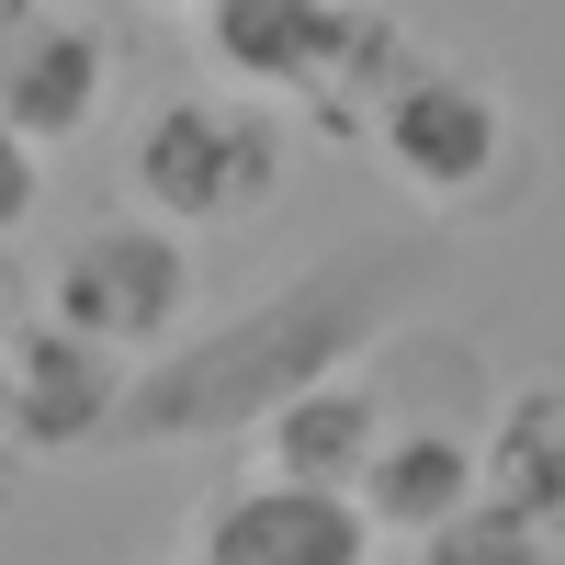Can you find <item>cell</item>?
I'll return each mask as SVG.
<instances>
[{"mask_svg":"<svg viewBox=\"0 0 565 565\" xmlns=\"http://www.w3.org/2000/svg\"><path fill=\"white\" fill-rule=\"evenodd\" d=\"M407 295V271L396 260H362V249H340V260H317L282 306H249L238 328H215V340H181V362H159V373H136L125 385V430L114 441H181V430H249V418L271 407V396H295L306 373H328L373 317H385Z\"/></svg>","mask_w":565,"mask_h":565,"instance_id":"1","label":"cell"},{"mask_svg":"<svg viewBox=\"0 0 565 565\" xmlns=\"http://www.w3.org/2000/svg\"><path fill=\"white\" fill-rule=\"evenodd\" d=\"M373 159H385L396 193H418L430 215H509L521 204V103L476 68V57H407L385 79V103L362 114Z\"/></svg>","mask_w":565,"mask_h":565,"instance_id":"2","label":"cell"},{"mask_svg":"<svg viewBox=\"0 0 565 565\" xmlns=\"http://www.w3.org/2000/svg\"><path fill=\"white\" fill-rule=\"evenodd\" d=\"M125 181L181 238H226V226L282 204V181H295V114L260 103V90H170V103L136 125Z\"/></svg>","mask_w":565,"mask_h":565,"instance_id":"3","label":"cell"},{"mask_svg":"<svg viewBox=\"0 0 565 565\" xmlns=\"http://www.w3.org/2000/svg\"><path fill=\"white\" fill-rule=\"evenodd\" d=\"M193 295H204V260L170 215H90L79 238L45 260V317H68L79 340H103L125 362H159L181 328H193Z\"/></svg>","mask_w":565,"mask_h":565,"instance_id":"4","label":"cell"},{"mask_svg":"<svg viewBox=\"0 0 565 565\" xmlns=\"http://www.w3.org/2000/svg\"><path fill=\"white\" fill-rule=\"evenodd\" d=\"M125 385H136V362L103 351V340H79L68 317L0 328V441L34 452V463L114 441V430H125Z\"/></svg>","mask_w":565,"mask_h":565,"instance_id":"5","label":"cell"},{"mask_svg":"<svg viewBox=\"0 0 565 565\" xmlns=\"http://www.w3.org/2000/svg\"><path fill=\"white\" fill-rule=\"evenodd\" d=\"M114 114V34L79 0H0V125L34 148H79Z\"/></svg>","mask_w":565,"mask_h":565,"instance_id":"6","label":"cell"},{"mask_svg":"<svg viewBox=\"0 0 565 565\" xmlns=\"http://www.w3.org/2000/svg\"><path fill=\"white\" fill-rule=\"evenodd\" d=\"M373 532L351 487H306V476H249L204 509L193 565H373Z\"/></svg>","mask_w":565,"mask_h":565,"instance_id":"7","label":"cell"},{"mask_svg":"<svg viewBox=\"0 0 565 565\" xmlns=\"http://www.w3.org/2000/svg\"><path fill=\"white\" fill-rule=\"evenodd\" d=\"M362 0H204V57L226 68V90L260 103H328L340 90V45H351Z\"/></svg>","mask_w":565,"mask_h":565,"instance_id":"8","label":"cell"},{"mask_svg":"<svg viewBox=\"0 0 565 565\" xmlns=\"http://www.w3.org/2000/svg\"><path fill=\"white\" fill-rule=\"evenodd\" d=\"M385 418H396L385 373H351V362H328V373H306L295 396H271V407L249 418V441H260V476L362 487V463H373V441H385Z\"/></svg>","mask_w":565,"mask_h":565,"instance_id":"9","label":"cell"},{"mask_svg":"<svg viewBox=\"0 0 565 565\" xmlns=\"http://www.w3.org/2000/svg\"><path fill=\"white\" fill-rule=\"evenodd\" d=\"M351 498H362V521L385 532V543H418V532H441L452 509H476V498H487L476 430H452V418H407V407H396Z\"/></svg>","mask_w":565,"mask_h":565,"instance_id":"10","label":"cell"},{"mask_svg":"<svg viewBox=\"0 0 565 565\" xmlns=\"http://www.w3.org/2000/svg\"><path fill=\"white\" fill-rule=\"evenodd\" d=\"M476 463H487V498L498 509H521L543 543L565 532V385H554V373H543V385H509L487 407Z\"/></svg>","mask_w":565,"mask_h":565,"instance_id":"11","label":"cell"},{"mask_svg":"<svg viewBox=\"0 0 565 565\" xmlns=\"http://www.w3.org/2000/svg\"><path fill=\"white\" fill-rule=\"evenodd\" d=\"M554 543L521 521V509H498V498H476V509H452L441 532H418V565H543Z\"/></svg>","mask_w":565,"mask_h":565,"instance_id":"12","label":"cell"},{"mask_svg":"<svg viewBox=\"0 0 565 565\" xmlns=\"http://www.w3.org/2000/svg\"><path fill=\"white\" fill-rule=\"evenodd\" d=\"M34 215H45V148L23 125H0V238H23Z\"/></svg>","mask_w":565,"mask_h":565,"instance_id":"13","label":"cell"},{"mask_svg":"<svg viewBox=\"0 0 565 565\" xmlns=\"http://www.w3.org/2000/svg\"><path fill=\"white\" fill-rule=\"evenodd\" d=\"M148 12H170V0H148Z\"/></svg>","mask_w":565,"mask_h":565,"instance_id":"14","label":"cell"},{"mask_svg":"<svg viewBox=\"0 0 565 565\" xmlns=\"http://www.w3.org/2000/svg\"><path fill=\"white\" fill-rule=\"evenodd\" d=\"M170 12H181V0H170ZM193 12H204V0H193Z\"/></svg>","mask_w":565,"mask_h":565,"instance_id":"15","label":"cell"}]
</instances>
